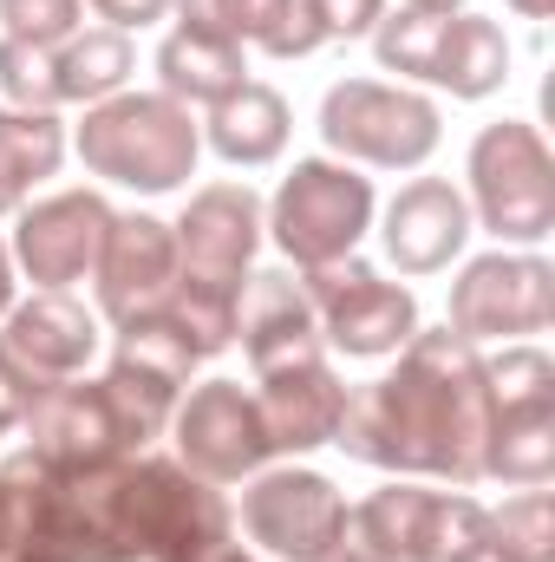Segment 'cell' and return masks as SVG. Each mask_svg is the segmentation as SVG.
<instances>
[{
  "label": "cell",
  "instance_id": "obj_1",
  "mask_svg": "<svg viewBox=\"0 0 555 562\" xmlns=\"http://www.w3.org/2000/svg\"><path fill=\"white\" fill-rule=\"evenodd\" d=\"M393 360L399 367L386 380L347 393L333 445L353 464L393 477H431L451 491L484 484V438H490L484 347H471L451 327H418Z\"/></svg>",
  "mask_w": 555,
  "mask_h": 562
},
{
  "label": "cell",
  "instance_id": "obj_2",
  "mask_svg": "<svg viewBox=\"0 0 555 562\" xmlns=\"http://www.w3.org/2000/svg\"><path fill=\"white\" fill-rule=\"evenodd\" d=\"M79 497L86 562H203L236 530L223 484H203L177 458H118L105 471H66Z\"/></svg>",
  "mask_w": 555,
  "mask_h": 562
},
{
  "label": "cell",
  "instance_id": "obj_3",
  "mask_svg": "<svg viewBox=\"0 0 555 562\" xmlns=\"http://www.w3.org/2000/svg\"><path fill=\"white\" fill-rule=\"evenodd\" d=\"M72 150H79L86 177H105L118 190H138V196H170L196 177L203 125L170 92L125 86V92L86 105V119L72 125Z\"/></svg>",
  "mask_w": 555,
  "mask_h": 562
},
{
  "label": "cell",
  "instance_id": "obj_4",
  "mask_svg": "<svg viewBox=\"0 0 555 562\" xmlns=\"http://www.w3.org/2000/svg\"><path fill=\"white\" fill-rule=\"evenodd\" d=\"M333 562H484V504L471 491H431L424 477H386L347 504Z\"/></svg>",
  "mask_w": 555,
  "mask_h": 562
},
{
  "label": "cell",
  "instance_id": "obj_5",
  "mask_svg": "<svg viewBox=\"0 0 555 562\" xmlns=\"http://www.w3.org/2000/svg\"><path fill=\"white\" fill-rule=\"evenodd\" d=\"M464 203L497 249H543L555 229V157L530 119H497L464 150Z\"/></svg>",
  "mask_w": 555,
  "mask_h": 562
},
{
  "label": "cell",
  "instance_id": "obj_6",
  "mask_svg": "<svg viewBox=\"0 0 555 562\" xmlns=\"http://www.w3.org/2000/svg\"><path fill=\"white\" fill-rule=\"evenodd\" d=\"M380 216L373 177H360L340 157H294V170L262 203V229L294 269H320L340 256H360L366 229Z\"/></svg>",
  "mask_w": 555,
  "mask_h": 562
},
{
  "label": "cell",
  "instance_id": "obj_7",
  "mask_svg": "<svg viewBox=\"0 0 555 562\" xmlns=\"http://www.w3.org/2000/svg\"><path fill=\"white\" fill-rule=\"evenodd\" d=\"M320 144L353 170H424L444 144V119L418 86L340 79L320 99Z\"/></svg>",
  "mask_w": 555,
  "mask_h": 562
},
{
  "label": "cell",
  "instance_id": "obj_8",
  "mask_svg": "<svg viewBox=\"0 0 555 562\" xmlns=\"http://www.w3.org/2000/svg\"><path fill=\"white\" fill-rule=\"evenodd\" d=\"M301 294L320 321V340L347 360H393L418 334V294L406 281H386L360 256L301 269Z\"/></svg>",
  "mask_w": 555,
  "mask_h": 562
},
{
  "label": "cell",
  "instance_id": "obj_9",
  "mask_svg": "<svg viewBox=\"0 0 555 562\" xmlns=\"http://www.w3.org/2000/svg\"><path fill=\"white\" fill-rule=\"evenodd\" d=\"M555 321V262L543 249H490L471 256L451 281L444 327L464 334L471 347H503V340H536Z\"/></svg>",
  "mask_w": 555,
  "mask_h": 562
},
{
  "label": "cell",
  "instance_id": "obj_10",
  "mask_svg": "<svg viewBox=\"0 0 555 562\" xmlns=\"http://www.w3.org/2000/svg\"><path fill=\"white\" fill-rule=\"evenodd\" d=\"M242 537L275 562H333L347 537V497L314 464H262L242 484Z\"/></svg>",
  "mask_w": 555,
  "mask_h": 562
},
{
  "label": "cell",
  "instance_id": "obj_11",
  "mask_svg": "<svg viewBox=\"0 0 555 562\" xmlns=\"http://www.w3.org/2000/svg\"><path fill=\"white\" fill-rule=\"evenodd\" d=\"M170 445H177V464L196 471L203 484H249L262 464H275L256 393L242 380L183 386V400L170 413Z\"/></svg>",
  "mask_w": 555,
  "mask_h": 562
},
{
  "label": "cell",
  "instance_id": "obj_12",
  "mask_svg": "<svg viewBox=\"0 0 555 562\" xmlns=\"http://www.w3.org/2000/svg\"><path fill=\"white\" fill-rule=\"evenodd\" d=\"M112 203L105 190H53L39 203H26L13 216V269L33 281V288H72V281L92 276L99 249H105V229H112Z\"/></svg>",
  "mask_w": 555,
  "mask_h": 562
},
{
  "label": "cell",
  "instance_id": "obj_13",
  "mask_svg": "<svg viewBox=\"0 0 555 562\" xmlns=\"http://www.w3.org/2000/svg\"><path fill=\"white\" fill-rule=\"evenodd\" d=\"M20 431H26V451L39 464H53V471H105L118 458H138L105 380H86V373L46 386L33 400V413L20 419Z\"/></svg>",
  "mask_w": 555,
  "mask_h": 562
},
{
  "label": "cell",
  "instance_id": "obj_14",
  "mask_svg": "<svg viewBox=\"0 0 555 562\" xmlns=\"http://www.w3.org/2000/svg\"><path fill=\"white\" fill-rule=\"evenodd\" d=\"M177 236V262L190 281H216V288H249L256 276V249H262V196L236 177L223 183H203L183 216L170 223Z\"/></svg>",
  "mask_w": 555,
  "mask_h": 562
},
{
  "label": "cell",
  "instance_id": "obj_15",
  "mask_svg": "<svg viewBox=\"0 0 555 562\" xmlns=\"http://www.w3.org/2000/svg\"><path fill=\"white\" fill-rule=\"evenodd\" d=\"M0 537L20 562H86L72 477L39 464L26 445L0 458Z\"/></svg>",
  "mask_w": 555,
  "mask_h": 562
},
{
  "label": "cell",
  "instance_id": "obj_16",
  "mask_svg": "<svg viewBox=\"0 0 555 562\" xmlns=\"http://www.w3.org/2000/svg\"><path fill=\"white\" fill-rule=\"evenodd\" d=\"M177 269H183V262H177V236H170L163 216H150V210L112 216L105 249H99V262H92L99 314H105L112 327H125V321H138L150 307H163L170 288H177Z\"/></svg>",
  "mask_w": 555,
  "mask_h": 562
},
{
  "label": "cell",
  "instance_id": "obj_17",
  "mask_svg": "<svg viewBox=\"0 0 555 562\" xmlns=\"http://www.w3.org/2000/svg\"><path fill=\"white\" fill-rule=\"evenodd\" d=\"M99 314L86 301H72L66 288H33L26 301H13L0 314V353L39 380V386H59V380H79L99 353Z\"/></svg>",
  "mask_w": 555,
  "mask_h": 562
},
{
  "label": "cell",
  "instance_id": "obj_18",
  "mask_svg": "<svg viewBox=\"0 0 555 562\" xmlns=\"http://www.w3.org/2000/svg\"><path fill=\"white\" fill-rule=\"evenodd\" d=\"M471 236H477V223H471V203H464V190L451 177H412L380 210V249L406 281L444 276L464 256Z\"/></svg>",
  "mask_w": 555,
  "mask_h": 562
},
{
  "label": "cell",
  "instance_id": "obj_19",
  "mask_svg": "<svg viewBox=\"0 0 555 562\" xmlns=\"http://www.w3.org/2000/svg\"><path fill=\"white\" fill-rule=\"evenodd\" d=\"M256 413H262V431H269V451L275 458H301V451L333 445L340 413H347V386L327 367V353L320 360H294V367H275V373L256 380Z\"/></svg>",
  "mask_w": 555,
  "mask_h": 562
},
{
  "label": "cell",
  "instance_id": "obj_20",
  "mask_svg": "<svg viewBox=\"0 0 555 562\" xmlns=\"http://www.w3.org/2000/svg\"><path fill=\"white\" fill-rule=\"evenodd\" d=\"M236 340L249 353V373H275V367H294V360H320L327 340H320V321L301 294V276L287 269H262L242 288V321H236Z\"/></svg>",
  "mask_w": 555,
  "mask_h": 562
},
{
  "label": "cell",
  "instance_id": "obj_21",
  "mask_svg": "<svg viewBox=\"0 0 555 562\" xmlns=\"http://www.w3.org/2000/svg\"><path fill=\"white\" fill-rule=\"evenodd\" d=\"M294 132V105L281 99L269 79H242L229 99L209 105L203 119V144L229 164V170H269Z\"/></svg>",
  "mask_w": 555,
  "mask_h": 562
},
{
  "label": "cell",
  "instance_id": "obj_22",
  "mask_svg": "<svg viewBox=\"0 0 555 562\" xmlns=\"http://www.w3.org/2000/svg\"><path fill=\"white\" fill-rule=\"evenodd\" d=\"M249 79V46H236V40H223V33H209V26H190V20H177L163 40H157V92H170L177 105H216V99H229L236 86Z\"/></svg>",
  "mask_w": 555,
  "mask_h": 562
},
{
  "label": "cell",
  "instance_id": "obj_23",
  "mask_svg": "<svg viewBox=\"0 0 555 562\" xmlns=\"http://www.w3.org/2000/svg\"><path fill=\"white\" fill-rule=\"evenodd\" d=\"M424 86H438V92H451V99H464V105L503 92V86H510V40H503V26L484 20V13H471V7L451 13V20L438 26V53H431Z\"/></svg>",
  "mask_w": 555,
  "mask_h": 562
},
{
  "label": "cell",
  "instance_id": "obj_24",
  "mask_svg": "<svg viewBox=\"0 0 555 562\" xmlns=\"http://www.w3.org/2000/svg\"><path fill=\"white\" fill-rule=\"evenodd\" d=\"M66 150H72V138H66L59 112L0 105V216H20L33 203V190L46 177H59Z\"/></svg>",
  "mask_w": 555,
  "mask_h": 562
},
{
  "label": "cell",
  "instance_id": "obj_25",
  "mask_svg": "<svg viewBox=\"0 0 555 562\" xmlns=\"http://www.w3.org/2000/svg\"><path fill=\"white\" fill-rule=\"evenodd\" d=\"M138 72V46L118 26H79L66 46H53V79H59V105H99L112 92H125Z\"/></svg>",
  "mask_w": 555,
  "mask_h": 562
},
{
  "label": "cell",
  "instance_id": "obj_26",
  "mask_svg": "<svg viewBox=\"0 0 555 562\" xmlns=\"http://www.w3.org/2000/svg\"><path fill=\"white\" fill-rule=\"evenodd\" d=\"M484 477L510 491H543L555 477V406L536 413H497L484 438Z\"/></svg>",
  "mask_w": 555,
  "mask_h": 562
},
{
  "label": "cell",
  "instance_id": "obj_27",
  "mask_svg": "<svg viewBox=\"0 0 555 562\" xmlns=\"http://www.w3.org/2000/svg\"><path fill=\"white\" fill-rule=\"evenodd\" d=\"M484 562H555V497L517 491L503 510H484Z\"/></svg>",
  "mask_w": 555,
  "mask_h": 562
},
{
  "label": "cell",
  "instance_id": "obj_28",
  "mask_svg": "<svg viewBox=\"0 0 555 562\" xmlns=\"http://www.w3.org/2000/svg\"><path fill=\"white\" fill-rule=\"evenodd\" d=\"M386 20V0H294L287 7V33L275 40L269 59H307L333 40H366Z\"/></svg>",
  "mask_w": 555,
  "mask_h": 562
},
{
  "label": "cell",
  "instance_id": "obj_29",
  "mask_svg": "<svg viewBox=\"0 0 555 562\" xmlns=\"http://www.w3.org/2000/svg\"><path fill=\"white\" fill-rule=\"evenodd\" d=\"M484 386H490V419L555 406V360L536 340H503L497 353H484Z\"/></svg>",
  "mask_w": 555,
  "mask_h": 562
},
{
  "label": "cell",
  "instance_id": "obj_30",
  "mask_svg": "<svg viewBox=\"0 0 555 562\" xmlns=\"http://www.w3.org/2000/svg\"><path fill=\"white\" fill-rule=\"evenodd\" d=\"M105 393H112V406H118V419L132 431V445H150V438H163L170 431V413H177V400H183V386L177 380H163V373H150L138 360H125V353H112V367H105Z\"/></svg>",
  "mask_w": 555,
  "mask_h": 562
},
{
  "label": "cell",
  "instance_id": "obj_31",
  "mask_svg": "<svg viewBox=\"0 0 555 562\" xmlns=\"http://www.w3.org/2000/svg\"><path fill=\"white\" fill-rule=\"evenodd\" d=\"M177 20L190 26H209L236 46H256V53H275V40L287 33V7L294 0H170Z\"/></svg>",
  "mask_w": 555,
  "mask_h": 562
},
{
  "label": "cell",
  "instance_id": "obj_32",
  "mask_svg": "<svg viewBox=\"0 0 555 562\" xmlns=\"http://www.w3.org/2000/svg\"><path fill=\"white\" fill-rule=\"evenodd\" d=\"M444 20H451V13H444ZM444 20H438V13H418V7H386V20L366 33L380 72H399V86H406V79L424 86L431 53H438V26H444Z\"/></svg>",
  "mask_w": 555,
  "mask_h": 562
},
{
  "label": "cell",
  "instance_id": "obj_33",
  "mask_svg": "<svg viewBox=\"0 0 555 562\" xmlns=\"http://www.w3.org/2000/svg\"><path fill=\"white\" fill-rule=\"evenodd\" d=\"M0 99L20 112H59V79H53V53L26 46V40H0Z\"/></svg>",
  "mask_w": 555,
  "mask_h": 562
},
{
  "label": "cell",
  "instance_id": "obj_34",
  "mask_svg": "<svg viewBox=\"0 0 555 562\" xmlns=\"http://www.w3.org/2000/svg\"><path fill=\"white\" fill-rule=\"evenodd\" d=\"M86 26V0H0V40L26 46H66Z\"/></svg>",
  "mask_w": 555,
  "mask_h": 562
},
{
  "label": "cell",
  "instance_id": "obj_35",
  "mask_svg": "<svg viewBox=\"0 0 555 562\" xmlns=\"http://www.w3.org/2000/svg\"><path fill=\"white\" fill-rule=\"evenodd\" d=\"M39 393H46V386H39V380H26V373L0 353V438H7V431H20V419L33 413V400H39Z\"/></svg>",
  "mask_w": 555,
  "mask_h": 562
},
{
  "label": "cell",
  "instance_id": "obj_36",
  "mask_svg": "<svg viewBox=\"0 0 555 562\" xmlns=\"http://www.w3.org/2000/svg\"><path fill=\"white\" fill-rule=\"evenodd\" d=\"M99 13V26H118V33H138V26H157L170 13V0H86Z\"/></svg>",
  "mask_w": 555,
  "mask_h": 562
},
{
  "label": "cell",
  "instance_id": "obj_37",
  "mask_svg": "<svg viewBox=\"0 0 555 562\" xmlns=\"http://www.w3.org/2000/svg\"><path fill=\"white\" fill-rule=\"evenodd\" d=\"M13 301H20V269H13V249L0 243V314H7Z\"/></svg>",
  "mask_w": 555,
  "mask_h": 562
},
{
  "label": "cell",
  "instance_id": "obj_38",
  "mask_svg": "<svg viewBox=\"0 0 555 562\" xmlns=\"http://www.w3.org/2000/svg\"><path fill=\"white\" fill-rule=\"evenodd\" d=\"M503 7H510V13H523V20H550L555 0H503Z\"/></svg>",
  "mask_w": 555,
  "mask_h": 562
},
{
  "label": "cell",
  "instance_id": "obj_39",
  "mask_svg": "<svg viewBox=\"0 0 555 562\" xmlns=\"http://www.w3.org/2000/svg\"><path fill=\"white\" fill-rule=\"evenodd\" d=\"M406 7H418V13H438V20H444V13H464L471 0H406Z\"/></svg>",
  "mask_w": 555,
  "mask_h": 562
},
{
  "label": "cell",
  "instance_id": "obj_40",
  "mask_svg": "<svg viewBox=\"0 0 555 562\" xmlns=\"http://www.w3.org/2000/svg\"><path fill=\"white\" fill-rule=\"evenodd\" d=\"M203 562H256V557H249V550H236V543H223L216 557H203Z\"/></svg>",
  "mask_w": 555,
  "mask_h": 562
}]
</instances>
